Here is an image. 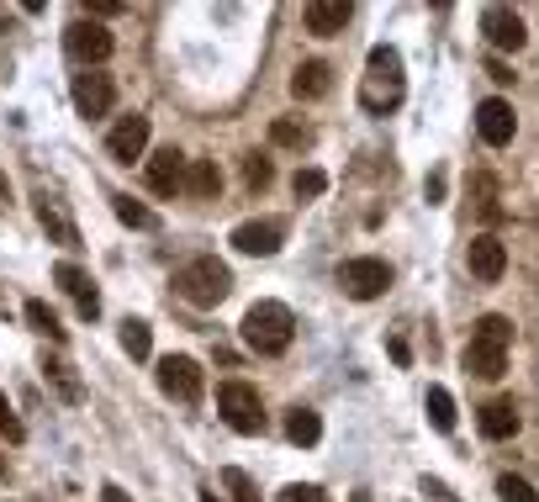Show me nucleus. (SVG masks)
<instances>
[{"label":"nucleus","mask_w":539,"mask_h":502,"mask_svg":"<svg viewBox=\"0 0 539 502\" xmlns=\"http://www.w3.org/2000/svg\"><path fill=\"white\" fill-rule=\"evenodd\" d=\"M111 212H117L127 228H154V212H148L143 201H133V196H111Z\"/></svg>","instance_id":"27"},{"label":"nucleus","mask_w":539,"mask_h":502,"mask_svg":"<svg viewBox=\"0 0 539 502\" xmlns=\"http://www.w3.org/2000/svg\"><path fill=\"white\" fill-rule=\"evenodd\" d=\"M270 143H281V148H307L312 133H307V127H296V122H270Z\"/></svg>","instance_id":"29"},{"label":"nucleus","mask_w":539,"mask_h":502,"mask_svg":"<svg viewBox=\"0 0 539 502\" xmlns=\"http://www.w3.org/2000/svg\"><path fill=\"white\" fill-rule=\"evenodd\" d=\"M201 502H222V497H217L212 487H201Z\"/></svg>","instance_id":"39"},{"label":"nucleus","mask_w":539,"mask_h":502,"mask_svg":"<svg viewBox=\"0 0 539 502\" xmlns=\"http://www.w3.org/2000/svg\"><path fill=\"white\" fill-rule=\"evenodd\" d=\"M508 344H513V323L503 312H487V318L476 323L471 344H466V370L481 381H497L508 370Z\"/></svg>","instance_id":"4"},{"label":"nucleus","mask_w":539,"mask_h":502,"mask_svg":"<svg viewBox=\"0 0 539 502\" xmlns=\"http://www.w3.org/2000/svg\"><path fill=\"white\" fill-rule=\"evenodd\" d=\"M291 191H296V196H323V191H328V175H323V170H312V164H307V170H296Z\"/></svg>","instance_id":"31"},{"label":"nucleus","mask_w":539,"mask_h":502,"mask_svg":"<svg viewBox=\"0 0 539 502\" xmlns=\"http://www.w3.org/2000/svg\"><path fill=\"white\" fill-rule=\"evenodd\" d=\"M148 133H154V127H148V117H122L117 127H111V138H106V154L117 159V164H133V159H143V148H148Z\"/></svg>","instance_id":"14"},{"label":"nucleus","mask_w":539,"mask_h":502,"mask_svg":"<svg viewBox=\"0 0 539 502\" xmlns=\"http://www.w3.org/2000/svg\"><path fill=\"white\" fill-rule=\"evenodd\" d=\"M281 502H323V492H318V487H286Z\"/></svg>","instance_id":"35"},{"label":"nucleus","mask_w":539,"mask_h":502,"mask_svg":"<svg viewBox=\"0 0 539 502\" xmlns=\"http://www.w3.org/2000/svg\"><path fill=\"white\" fill-rule=\"evenodd\" d=\"M481 32H487V43H492V48H503V53H518V48L529 43L524 16L508 11V6H487V11H481Z\"/></svg>","instance_id":"12"},{"label":"nucleus","mask_w":539,"mask_h":502,"mask_svg":"<svg viewBox=\"0 0 539 502\" xmlns=\"http://www.w3.org/2000/svg\"><path fill=\"white\" fill-rule=\"evenodd\" d=\"M286 439L302 444V450H312V444L323 439V418L312 413V407H291V413H286Z\"/></svg>","instance_id":"21"},{"label":"nucleus","mask_w":539,"mask_h":502,"mask_svg":"<svg viewBox=\"0 0 539 502\" xmlns=\"http://www.w3.org/2000/svg\"><path fill=\"white\" fill-rule=\"evenodd\" d=\"M101 502H133V497H127L117 481H106V487H101Z\"/></svg>","instance_id":"37"},{"label":"nucleus","mask_w":539,"mask_h":502,"mask_svg":"<svg viewBox=\"0 0 539 502\" xmlns=\"http://www.w3.org/2000/svg\"><path fill=\"white\" fill-rule=\"evenodd\" d=\"M349 502H370V492H355V497H349Z\"/></svg>","instance_id":"40"},{"label":"nucleus","mask_w":539,"mask_h":502,"mask_svg":"<svg viewBox=\"0 0 539 502\" xmlns=\"http://www.w3.org/2000/svg\"><path fill=\"white\" fill-rule=\"evenodd\" d=\"M222 487H228V497H233V502H259V487L249 481V471H238V466L222 471Z\"/></svg>","instance_id":"28"},{"label":"nucleus","mask_w":539,"mask_h":502,"mask_svg":"<svg viewBox=\"0 0 539 502\" xmlns=\"http://www.w3.org/2000/svg\"><path fill=\"white\" fill-rule=\"evenodd\" d=\"M244 175H249V185H254V191H265V185L275 180V170H270V159H259V154L249 159V170H244Z\"/></svg>","instance_id":"33"},{"label":"nucleus","mask_w":539,"mask_h":502,"mask_svg":"<svg viewBox=\"0 0 539 502\" xmlns=\"http://www.w3.org/2000/svg\"><path fill=\"white\" fill-rule=\"evenodd\" d=\"M339 286H344V296H355V302H376V296L392 286V265L386 259H344L339 265Z\"/></svg>","instance_id":"6"},{"label":"nucleus","mask_w":539,"mask_h":502,"mask_svg":"<svg viewBox=\"0 0 539 502\" xmlns=\"http://www.w3.org/2000/svg\"><path fill=\"white\" fill-rule=\"evenodd\" d=\"M185 191H191L196 201H212L222 191V170L217 159H191V175H185Z\"/></svg>","instance_id":"22"},{"label":"nucleus","mask_w":539,"mask_h":502,"mask_svg":"<svg viewBox=\"0 0 539 502\" xmlns=\"http://www.w3.org/2000/svg\"><path fill=\"white\" fill-rule=\"evenodd\" d=\"M365 85H360V106L365 111H376V117H386V111H397L402 96H407V85H402V53L397 48H386L376 43L370 48V59H365Z\"/></svg>","instance_id":"2"},{"label":"nucleus","mask_w":539,"mask_h":502,"mask_svg":"<svg viewBox=\"0 0 539 502\" xmlns=\"http://www.w3.org/2000/svg\"><path fill=\"white\" fill-rule=\"evenodd\" d=\"M238 333H244V344L254 349V355H286L291 339H296V318L286 302H254L244 312V323H238Z\"/></svg>","instance_id":"3"},{"label":"nucleus","mask_w":539,"mask_h":502,"mask_svg":"<svg viewBox=\"0 0 539 502\" xmlns=\"http://www.w3.org/2000/svg\"><path fill=\"white\" fill-rule=\"evenodd\" d=\"M228 291H233V270L222 265L217 254H196V259H185V265L175 270V296L180 302H191V307H222L228 302Z\"/></svg>","instance_id":"1"},{"label":"nucleus","mask_w":539,"mask_h":502,"mask_svg":"<svg viewBox=\"0 0 539 502\" xmlns=\"http://www.w3.org/2000/svg\"><path fill=\"white\" fill-rule=\"evenodd\" d=\"M0 434H6L11 444H22V439H27V429H22V418L11 413V402H6V392H0Z\"/></svg>","instance_id":"32"},{"label":"nucleus","mask_w":539,"mask_h":502,"mask_svg":"<svg viewBox=\"0 0 539 502\" xmlns=\"http://www.w3.org/2000/svg\"><path fill=\"white\" fill-rule=\"evenodd\" d=\"M0 471H6V455H0Z\"/></svg>","instance_id":"43"},{"label":"nucleus","mask_w":539,"mask_h":502,"mask_svg":"<svg viewBox=\"0 0 539 502\" xmlns=\"http://www.w3.org/2000/svg\"><path fill=\"white\" fill-rule=\"evenodd\" d=\"M328 90H333V69L323 59H307L302 69L291 74V96L296 101H318V96H328Z\"/></svg>","instance_id":"18"},{"label":"nucleus","mask_w":539,"mask_h":502,"mask_svg":"<svg viewBox=\"0 0 539 502\" xmlns=\"http://www.w3.org/2000/svg\"><path fill=\"white\" fill-rule=\"evenodd\" d=\"M27 323L43 333V339H53V344H64V328H59V312H53L48 302H27Z\"/></svg>","instance_id":"26"},{"label":"nucleus","mask_w":539,"mask_h":502,"mask_svg":"<svg viewBox=\"0 0 539 502\" xmlns=\"http://www.w3.org/2000/svg\"><path fill=\"white\" fill-rule=\"evenodd\" d=\"M37 222H43V233L53 238V244H64V249H74L80 244V228L64 217V207L59 201H48V196H37Z\"/></svg>","instance_id":"19"},{"label":"nucleus","mask_w":539,"mask_h":502,"mask_svg":"<svg viewBox=\"0 0 539 502\" xmlns=\"http://www.w3.org/2000/svg\"><path fill=\"white\" fill-rule=\"evenodd\" d=\"M159 386H164V397L196 407L201 402V365L191 355H164L159 360Z\"/></svg>","instance_id":"8"},{"label":"nucleus","mask_w":539,"mask_h":502,"mask_svg":"<svg viewBox=\"0 0 539 502\" xmlns=\"http://www.w3.org/2000/svg\"><path fill=\"white\" fill-rule=\"evenodd\" d=\"M122 11V0H85V16H96V22H101V16H117Z\"/></svg>","instance_id":"34"},{"label":"nucleus","mask_w":539,"mask_h":502,"mask_svg":"<svg viewBox=\"0 0 539 502\" xmlns=\"http://www.w3.org/2000/svg\"><path fill=\"white\" fill-rule=\"evenodd\" d=\"M349 16H355V6L349 0H307V11H302V22L312 37H339L349 27Z\"/></svg>","instance_id":"15"},{"label":"nucleus","mask_w":539,"mask_h":502,"mask_svg":"<svg viewBox=\"0 0 539 502\" xmlns=\"http://www.w3.org/2000/svg\"><path fill=\"white\" fill-rule=\"evenodd\" d=\"M185 175H191V164H185L180 148H154V154H148V164H143V180H148V191H154V196L185 191Z\"/></svg>","instance_id":"9"},{"label":"nucleus","mask_w":539,"mask_h":502,"mask_svg":"<svg viewBox=\"0 0 539 502\" xmlns=\"http://www.w3.org/2000/svg\"><path fill=\"white\" fill-rule=\"evenodd\" d=\"M217 413L233 434H265V407H259V392L244 381H222L217 386Z\"/></svg>","instance_id":"5"},{"label":"nucleus","mask_w":539,"mask_h":502,"mask_svg":"<svg viewBox=\"0 0 539 502\" xmlns=\"http://www.w3.org/2000/svg\"><path fill=\"white\" fill-rule=\"evenodd\" d=\"M476 133H481V143H492V148L513 143V133H518V117H513V106H508L503 96L481 101V106H476Z\"/></svg>","instance_id":"13"},{"label":"nucleus","mask_w":539,"mask_h":502,"mask_svg":"<svg viewBox=\"0 0 539 502\" xmlns=\"http://www.w3.org/2000/svg\"><path fill=\"white\" fill-rule=\"evenodd\" d=\"M481 434H487V439H513L518 434V407L508 402V397H497V402H487V407H481Z\"/></svg>","instance_id":"20"},{"label":"nucleus","mask_w":539,"mask_h":502,"mask_svg":"<svg viewBox=\"0 0 539 502\" xmlns=\"http://www.w3.org/2000/svg\"><path fill=\"white\" fill-rule=\"evenodd\" d=\"M386 349H392V360H397V365H407V360H413V355H407V344H402V339H386Z\"/></svg>","instance_id":"38"},{"label":"nucleus","mask_w":539,"mask_h":502,"mask_svg":"<svg viewBox=\"0 0 539 502\" xmlns=\"http://www.w3.org/2000/svg\"><path fill=\"white\" fill-rule=\"evenodd\" d=\"M0 196H6V175H0Z\"/></svg>","instance_id":"41"},{"label":"nucleus","mask_w":539,"mask_h":502,"mask_svg":"<svg viewBox=\"0 0 539 502\" xmlns=\"http://www.w3.org/2000/svg\"><path fill=\"white\" fill-rule=\"evenodd\" d=\"M281 244H286V222L281 217H254V222H238V228H233V249L238 254H259V259H265Z\"/></svg>","instance_id":"11"},{"label":"nucleus","mask_w":539,"mask_h":502,"mask_svg":"<svg viewBox=\"0 0 539 502\" xmlns=\"http://www.w3.org/2000/svg\"><path fill=\"white\" fill-rule=\"evenodd\" d=\"M43 370H48V381L59 386V397H64V402H85V386L74 381V370H69L64 360H43Z\"/></svg>","instance_id":"25"},{"label":"nucleus","mask_w":539,"mask_h":502,"mask_svg":"<svg viewBox=\"0 0 539 502\" xmlns=\"http://www.w3.org/2000/svg\"><path fill=\"white\" fill-rule=\"evenodd\" d=\"M423 407H429V423L439 434H450L455 429V397L444 392V386H429V397H423Z\"/></svg>","instance_id":"23"},{"label":"nucleus","mask_w":539,"mask_h":502,"mask_svg":"<svg viewBox=\"0 0 539 502\" xmlns=\"http://www.w3.org/2000/svg\"><path fill=\"white\" fill-rule=\"evenodd\" d=\"M497 497H503V502H539L524 476H497Z\"/></svg>","instance_id":"30"},{"label":"nucleus","mask_w":539,"mask_h":502,"mask_svg":"<svg viewBox=\"0 0 539 502\" xmlns=\"http://www.w3.org/2000/svg\"><path fill=\"white\" fill-rule=\"evenodd\" d=\"M487 74H492L497 85H513V69H508L503 59H487Z\"/></svg>","instance_id":"36"},{"label":"nucleus","mask_w":539,"mask_h":502,"mask_svg":"<svg viewBox=\"0 0 539 502\" xmlns=\"http://www.w3.org/2000/svg\"><path fill=\"white\" fill-rule=\"evenodd\" d=\"M503 270H508V249L497 244L492 233H481V238H471V275L476 281H503Z\"/></svg>","instance_id":"17"},{"label":"nucleus","mask_w":539,"mask_h":502,"mask_svg":"<svg viewBox=\"0 0 539 502\" xmlns=\"http://www.w3.org/2000/svg\"><path fill=\"white\" fill-rule=\"evenodd\" d=\"M122 349H127L133 360H148V349H154V333H148L143 318H127V323H122Z\"/></svg>","instance_id":"24"},{"label":"nucleus","mask_w":539,"mask_h":502,"mask_svg":"<svg viewBox=\"0 0 539 502\" xmlns=\"http://www.w3.org/2000/svg\"><path fill=\"white\" fill-rule=\"evenodd\" d=\"M0 32H6V11H0Z\"/></svg>","instance_id":"42"},{"label":"nucleus","mask_w":539,"mask_h":502,"mask_svg":"<svg viewBox=\"0 0 539 502\" xmlns=\"http://www.w3.org/2000/svg\"><path fill=\"white\" fill-rule=\"evenodd\" d=\"M64 48H69V59H80V64H106L117 37H111L96 16H80V22L64 27Z\"/></svg>","instance_id":"7"},{"label":"nucleus","mask_w":539,"mask_h":502,"mask_svg":"<svg viewBox=\"0 0 539 502\" xmlns=\"http://www.w3.org/2000/svg\"><path fill=\"white\" fill-rule=\"evenodd\" d=\"M111 101H117V85H111V74H96V69L74 74V111H80L85 122L106 117Z\"/></svg>","instance_id":"10"},{"label":"nucleus","mask_w":539,"mask_h":502,"mask_svg":"<svg viewBox=\"0 0 539 502\" xmlns=\"http://www.w3.org/2000/svg\"><path fill=\"white\" fill-rule=\"evenodd\" d=\"M53 281H59V286L74 296V307H80V318H85V323H96V318H101V296H96V286H90V275H85L80 265H69V259H64V265L53 270Z\"/></svg>","instance_id":"16"}]
</instances>
